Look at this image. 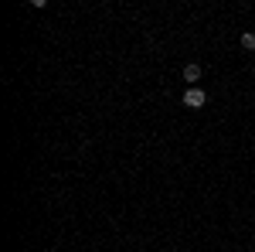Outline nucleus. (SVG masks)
Masks as SVG:
<instances>
[{"label":"nucleus","mask_w":255,"mask_h":252,"mask_svg":"<svg viewBox=\"0 0 255 252\" xmlns=\"http://www.w3.org/2000/svg\"><path fill=\"white\" fill-rule=\"evenodd\" d=\"M197 78H201V65H194V61L184 65V82H197Z\"/></svg>","instance_id":"nucleus-2"},{"label":"nucleus","mask_w":255,"mask_h":252,"mask_svg":"<svg viewBox=\"0 0 255 252\" xmlns=\"http://www.w3.org/2000/svg\"><path fill=\"white\" fill-rule=\"evenodd\" d=\"M204 102H208V92H204V89H197V85L184 89V106H187V109H201Z\"/></svg>","instance_id":"nucleus-1"},{"label":"nucleus","mask_w":255,"mask_h":252,"mask_svg":"<svg viewBox=\"0 0 255 252\" xmlns=\"http://www.w3.org/2000/svg\"><path fill=\"white\" fill-rule=\"evenodd\" d=\"M242 48L245 51H255V34H242Z\"/></svg>","instance_id":"nucleus-3"}]
</instances>
